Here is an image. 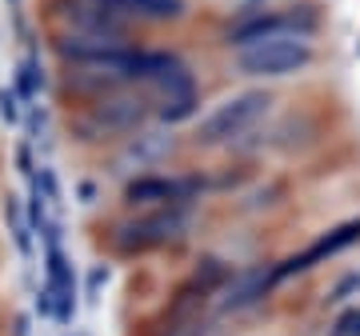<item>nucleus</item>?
Instances as JSON below:
<instances>
[{"label": "nucleus", "instance_id": "obj_1", "mask_svg": "<svg viewBox=\"0 0 360 336\" xmlns=\"http://www.w3.org/2000/svg\"><path fill=\"white\" fill-rule=\"evenodd\" d=\"M236 56V68L240 77L248 80H288L300 77L316 65V49H312V37H296V32H284V37H264L252 40L245 49H232Z\"/></svg>", "mask_w": 360, "mask_h": 336}, {"label": "nucleus", "instance_id": "obj_2", "mask_svg": "<svg viewBox=\"0 0 360 336\" xmlns=\"http://www.w3.org/2000/svg\"><path fill=\"white\" fill-rule=\"evenodd\" d=\"M269 108H272V96L264 89L236 92V96L217 104V108L196 124V144H200V148H224V144L240 141V136H248L260 120L269 117Z\"/></svg>", "mask_w": 360, "mask_h": 336}, {"label": "nucleus", "instance_id": "obj_3", "mask_svg": "<svg viewBox=\"0 0 360 336\" xmlns=\"http://www.w3.org/2000/svg\"><path fill=\"white\" fill-rule=\"evenodd\" d=\"M321 25V16L312 4H284V8H257V13L240 16L236 25H229L224 32V44L229 49H245L252 40L264 37H284V32H296V37H312Z\"/></svg>", "mask_w": 360, "mask_h": 336}, {"label": "nucleus", "instance_id": "obj_4", "mask_svg": "<svg viewBox=\"0 0 360 336\" xmlns=\"http://www.w3.org/2000/svg\"><path fill=\"white\" fill-rule=\"evenodd\" d=\"M188 233V212L184 208H148L144 217L129 220L116 228V248L120 252H153Z\"/></svg>", "mask_w": 360, "mask_h": 336}, {"label": "nucleus", "instance_id": "obj_5", "mask_svg": "<svg viewBox=\"0 0 360 336\" xmlns=\"http://www.w3.org/2000/svg\"><path fill=\"white\" fill-rule=\"evenodd\" d=\"M200 181H184V176H165V172H144L124 188V205L129 208H184L193 200Z\"/></svg>", "mask_w": 360, "mask_h": 336}, {"label": "nucleus", "instance_id": "obj_6", "mask_svg": "<svg viewBox=\"0 0 360 336\" xmlns=\"http://www.w3.org/2000/svg\"><path fill=\"white\" fill-rule=\"evenodd\" d=\"M124 153L116 156V168L120 172H153V168H160L172 156V148H176V141H172V129H141L132 132V136H124Z\"/></svg>", "mask_w": 360, "mask_h": 336}, {"label": "nucleus", "instance_id": "obj_7", "mask_svg": "<svg viewBox=\"0 0 360 336\" xmlns=\"http://www.w3.org/2000/svg\"><path fill=\"white\" fill-rule=\"evenodd\" d=\"M360 240V220H348V224H340V228H333V233H324L321 240H312L304 252H296V257H288L281 264V269H272V280H284V276H292V272H309L316 269V264H324L328 257H336V252H345V248H352Z\"/></svg>", "mask_w": 360, "mask_h": 336}, {"label": "nucleus", "instance_id": "obj_8", "mask_svg": "<svg viewBox=\"0 0 360 336\" xmlns=\"http://www.w3.org/2000/svg\"><path fill=\"white\" fill-rule=\"evenodd\" d=\"M120 25H165L184 16V0H89Z\"/></svg>", "mask_w": 360, "mask_h": 336}, {"label": "nucleus", "instance_id": "obj_9", "mask_svg": "<svg viewBox=\"0 0 360 336\" xmlns=\"http://www.w3.org/2000/svg\"><path fill=\"white\" fill-rule=\"evenodd\" d=\"M276 285L272 280V269H245V272H232L229 280H224V288L217 292V312L224 316V312H245L252 309V304H260L264 300V292Z\"/></svg>", "mask_w": 360, "mask_h": 336}, {"label": "nucleus", "instance_id": "obj_10", "mask_svg": "<svg viewBox=\"0 0 360 336\" xmlns=\"http://www.w3.org/2000/svg\"><path fill=\"white\" fill-rule=\"evenodd\" d=\"M340 336H360V309H348L340 316Z\"/></svg>", "mask_w": 360, "mask_h": 336}]
</instances>
